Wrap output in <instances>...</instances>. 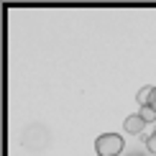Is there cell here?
Here are the masks:
<instances>
[{
	"label": "cell",
	"instance_id": "obj_1",
	"mask_svg": "<svg viewBox=\"0 0 156 156\" xmlns=\"http://www.w3.org/2000/svg\"><path fill=\"white\" fill-rule=\"evenodd\" d=\"M95 151L97 156H118L123 151V138L118 133H102L95 141Z\"/></svg>",
	"mask_w": 156,
	"mask_h": 156
},
{
	"label": "cell",
	"instance_id": "obj_2",
	"mask_svg": "<svg viewBox=\"0 0 156 156\" xmlns=\"http://www.w3.org/2000/svg\"><path fill=\"white\" fill-rule=\"evenodd\" d=\"M123 128H126V133L136 136V133H141V131H144V128H146V120L141 118L138 113H136V115H128V118L123 120Z\"/></svg>",
	"mask_w": 156,
	"mask_h": 156
},
{
	"label": "cell",
	"instance_id": "obj_3",
	"mask_svg": "<svg viewBox=\"0 0 156 156\" xmlns=\"http://www.w3.org/2000/svg\"><path fill=\"white\" fill-rule=\"evenodd\" d=\"M151 95H154V87L151 84H144V87L138 90V105H151Z\"/></svg>",
	"mask_w": 156,
	"mask_h": 156
},
{
	"label": "cell",
	"instance_id": "obj_4",
	"mask_svg": "<svg viewBox=\"0 0 156 156\" xmlns=\"http://www.w3.org/2000/svg\"><path fill=\"white\" fill-rule=\"evenodd\" d=\"M138 115H141V118H144L146 123H154V120H156V110H154L151 105H144V108H141V113H138Z\"/></svg>",
	"mask_w": 156,
	"mask_h": 156
},
{
	"label": "cell",
	"instance_id": "obj_5",
	"mask_svg": "<svg viewBox=\"0 0 156 156\" xmlns=\"http://www.w3.org/2000/svg\"><path fill=\"white\" fill-rule=\"evenodd\" d=\"M146 148H148L151 154H156V131H154V133L146 138Z\"/></svg>",
	"mask_w": 156,
	"mask_h": 156
},
{
	"label": "cell",
	"instance_id": "obj_6",
	"mask_svg": "<svg viewBox=\"0 0 156 156\" xmlns=\"http://www.w3.org/2000/svg\"><path fill=\"white\" fill-rule=\"evenodd\" d=\"M151 108L156 110V87H154V95H151Z\"/></svg>",
	"mask_w": 156,
	"mask_h": 156
}]
</instances>
